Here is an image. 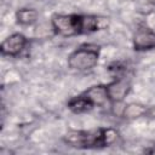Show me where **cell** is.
I'll list each match as a JSON object with an SVG mask.
<instances>
[{
  "instance_id": "obj_6",
  "label": "cell",
  "mask_w": 155,
  "mask_h": 155,
  "mask_svg": "<svg viewBox=\"0 0 155 155\" xmlns=\"http://www.w3.org/2000/svg\"><path fill=\"white\" fill-rule=\"evenodd\" d=\"M108 96L111 103H120L122 102L132 88L131 78L125 74H117L110 82L105 84Z\"/></svg>"
},
{
  "instance_id": "obj_10",
  "label": "cell",
  "mask_w": 155,
  "mask_h": 155,
  "mask_svg": "<svg viewBox=\"0 0 155 155\" xmlns=\"http://www.w3.org/2000/svg\"><path fill=\"white\" fill-rule=\"evenodd\" d=\"M143 151L147 153V154H155V145H151L149 148H145Z\"/></svg>"
},
{
  "instance_id": "obj_5",
  "label": "cell",
  "mask_w": 155,
  "mask_h": 155,
  "mask_svg": "<svg viewBox=\"0 0 155 155\" xmlns=\"http://www.w3.org/2000/svg\"><path fill=\"white\" fill-rule=\"evenodd\" d=\"M132 48L136 52L155 50V30L144 23L138 24L132 36Z\"/></svg>"
},
{
  "instance_id": "obj_2",
  "label": "cell",
  "mask_w": 155,
  "mask_h": 155,
  "mask_svg": "<svg viewBox=\"0 0 155 155\" xmlns=\"http://www.w3.org/2000/svg\"><path fill=\"white\" fill-rule=\"evenodd\" d=\"M120 138V133L113 127H97L91 130H70L63 140L75 149H104L115 144Z\"/></svg>"
},
{
  "instance_id": "obj_3",
  "label": "cell",
  "mask_w": 155,
  "mask_h": 155,
  "mask_svg": "<svg viewBox=\"0 0 155 155\" xmlns=\"http://www.w3.org/2000/svg\"><path fill=\"white\" fill-rule=\"evenodd\" d=\"M111 104L105 84H98L88 87L81 93L73 96L67 102V108L73 114L88 113L96 107H105Z\"/></svg>"
},
{
  "instance_id": "obj_7",
  "label": "cell",
  "mask_w": 155,
  "mask_h": 155,
  "mask_svg": "<svg viewBox=\"0 0 155 155\" xmlns=\"http://www.w3.org/2000/svg\"><path fill=\"white\" fill-rule=\"evenodd\" d=\"M29 40L23 33H12L0 45V52L6 57H18L27 47Z\"/></svg>"
},
{
  "instance_id": "obj_4",
  "label": "cell",
  "mask_w": 155,
  "mask_h": 155,
  "mask_svg": "<svg viewBox=\"0 0 155 155\" xmlns=\"http://www.w3.org/2000/svg\"><path fill=\"white\" fill-rule=\"evenodd\" d=\"M102 46L96 42H84L71 51L67 58L69 69L85 73L92 70L99 61Z\"/></svg>"
},
{
  "instance_id": "obj_12",
  "label": "cell",
  "mask_w": 155,
  "mask_h": 155,
  "mask_svg": "<svg viewBox=\"0 0 155 155\" xmlns=\"http://www.w3.org/2000/svg\"><path fill=\"white\" fill-rule=\"evenodd\" d=\"M149 113H150L151 115H155V108H151V109H149Z\"/></svg>"
},
{
  "instance_id": "obj_1",
  "label": "cell",
  "mask_w": 155,
  "mask_h": 155,
  "mask_svg": "<svg viewBox=\"0 0 155 155\" xmlns=\"http://www.w3.org/2000/svg\"><path fill=\"white\" fill-rule=\"evenodd\" d=\"M51 27L56 35L63 38L90 35L105 28V18L85 13H54Z\"/></svg>"
},
{
  "instance_id": "obj_11",
  "label": "cell",
  "mask_w": 155,
  "mask_h": 155,
  "mask_svg": "<svg viewBox=\"0 0 155 155\" xmlns=\"http://www.w3.org/2000/svg\"><path fill=\"white\" fill-rule=\"evenodd\" d=\"M147 2L150 4V5H153V6H155V0H147Z\"/></svg>"
},
{
  "instance_id": "obj_8",
  "label": "cell",
  "mask_w": 155,
  "mask_h": 155,
  "mask_svg": "<svg viewBox=\"0 0 155 155\" xmlns=\"http://www.w3.org/2000/svg\"><path fill=\"white\" fill-rule=\"evenodd\" d=\"M15 17H16L17 24L23 25V27H28V25H33L38 21L39 12L31 7H22V8H18L16 11Z\"/></svg>"
},
{
  "instance_id": "obj_9",
  "label": "cell",
  "mask_w": 155,
  "mask_h": 155,
  "mask_svg": "<svg viewBox=\"0 0 155 155\" xmlns=\"http://www.w3.org/2000/svg\"><path fill=\"white\" fill-rule=\"evenodd\" d=\"M149 109H147L144 105H140V104H128L125 110H124V114H125V117H139V116H144L145 114H148Z\"/></svg>"
}]
</instances>
